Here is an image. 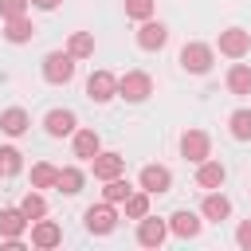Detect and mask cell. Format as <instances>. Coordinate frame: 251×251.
<instances>
[{"mask_svg":"<svg viewBox=\"0 0 251 251\" xmlns=\"http://www.w3.org/2000/svg\"><path fill=\"white\" fill-rule=\"evenodd\" d=\"M0 129H4L8 137H20V133L27 129V114H24L20 106H12V110H4V114H0Z\"/></svg>","mask_w":251,"mask_h":251,"instance_id":"obj_18","label":"cell"},{"mask_svg":"<svg viewBox=\"0 0 251 251\" xmlns=\"http://www.w3.org/2000/svg\"><path fill=\"white\" fill-rule=\"evenodd\" d=\"M27 4L31 0H0V16L12 20V16H27Z\"/></svg>","mask_w":251,"mask_h":251,"instance_id":"obj_31","label":"cell"},{"mask_svg":"<svg viewBox=\"0 0 251 251\" xmlns=\"http://www.w3.org/2000/svg\"><path fill=\"white\" fill-rule=\"evenodd\" d=\"M165 235H169V224H165V220L141 216V224H137V243H141V247H161Z\"/></svg>","mask_w":251,"mask_h":251,"instance_id":"obj_9","label":"cell"},{"mask_svg":"<svg viewBox=\"0 0 251 251\" xmlns=\"http://www.w3.org/2000/svg\"><path fill=\"white\" fill-rule=\"evenodd\" d=\"M27 224H31V220H27L20 208H4V212H0V235H4V239H20V235L27 231Z\"/></svg>","mask_w":251,"mask_h":251,"instance_id":"obj_13","label":"cell"},{"mask_svg":"<svg viewBox=\"0 0 251 251\" xmlns=\"http://www.w3.org/2000/svg\"><path fill=\"white\" fill-rule=\"evenodd\" d=\"M59 184V169L55 165H35L31 169V188H55Z\"/></svg>","mask_w":251,"mask_h":251,"instance_id":"obj_27","label":"cell"},{"mask_svg":"<svg viewBox=\"0 0 251 251\" xmlns=\"http://www.w3.org/2000/svg\"><path fill=\"white\" fill-rule=\"evenodd\" d=\"M59 192H67V196H75L78 188H82V173L71 165V169H59V184H55Z\"/></svg>","mask_w":251,"mask_h":251,"instance_id":"obj_28","label":"cell"},{"mask_svg":"<svg viewBox=\"0 0 251 251\" xmlns=\"http://www.w3.org/2000/svg\"><path fill=\"white\" fill-rule=\"evenodd\" d=\"M118 94V78L110 75V71H94L90 78H86V98L90 102H110Z\"/></svg>","mask_w":251,"mask_h":251,"instance_id":"obj_8","label":"cell"},{"mask_svg":"<svg viewBox=\"0 0 251 251\" xmlns=\"http://www.w3.org/2000/svg\"><path fill=\"white\" fill-rule=\"evenodd\" d=\"M102 153V141H98V133L94 129H78L75 133V157H82V161H94Z\"/></svg>","mask_w":251,"mask_h":251,"instance_id":"obj_16","label":"cell"},{"mask_svg":"<svg viewBox=\"0 0 251 251\" xmlns=\"http://www.w3.org/2000/svg\"><path fill=\"white\" fill-rule=\"evenodd\" d=\"M102 196H106L110 204H126V200L133 196V188H129V180H122V176H110V180H106V188H102Z\"/></svg>","mask_w":251,"mask_h":251,"instance_id":"obj_22","label":"cell"},{"mask_svg":"<svg viewBox=\"0 0 251 251\" xmlns=\"http://www.w3.org/2000/svg\"><path fill=\"white\" fill-rule=\"evenodd\" d=\"M67 51H71L75 59L94 55V35H90V31H75V35H71V43H67Z\"/></svg>","mask_w":251,"mask_h":251,"instance_id":"obj_26","label":"cell"},{"mask_svg":"<svg viewBox=\"0 0 251 251\" xmlns=\"http://www.w3.org/2000/svg\"><path fill=\"white\" fill-rule=\"evenodd\" d=\"M204 216H208V220H216V224H220V220H227V216H231V200H227V196H220V192H208V196H204Z\"/></svg>","mask_w":251,"mask_h":251,"instance_id":"obj_19","label":"cell"},{"mask_svg":"<svg viewBox=\"0 0 251 251\" xmlns=\"http://www.w3.org/2000/svg\"><path fill=\"white\" fill-rule=\"evenodd\" d=\"M59 239H63V231H59L55 220H35V224H31V243H35V247L47 251V247H59Z\"/></svg>","mask_w":251,"mask_h":251,"instance_id":"obj_12","label":"cell"},{"mask_svg":"<svg viewBox=\"0 0 251 251\" xmlns=\"http://www.w3.org/2000/svg\"><path fill=\"white\" fill-rule=\"evenodd\" d=\"M24 169V157H20V149H12V145H0V176H16Z\"/></svg>","mask_w":251,"mask_h":251,"instance_id":"obj_24","label":"cell"},{"mask_svg":"<svg viewBox=\"0 0 251 251\" xmlns=\"http://www.w3.org/2000/svg\"><path fill=\"white\" fill-rule=\"evenodd\" d=\"M20 212H24V216L35 224V220H43V216H47V200H43L39 192H27V196L20 200Z\"/></svg>","mask_w":251,"mask_h":251,"instance_id":"obj_23","label":"cell"},{"mask_svg":"<svg viewBox=\"0 0 251 251\" xmlns=\"http://www.w3.org/2000/svg\"><path fill=\"white\" fill-rule=\"evenodd\" d=\"M169 184H173V173H169L165 165H145V169H141V188H145L149 196L169 192Z\"/></svg>","mask_w":251,"mask_h":251,"instance_id":"obj_10","label":"cell"},{"mask_svg":"<svg viewBox=\"0 0 251 251\" xmlns=\"http://www.w3.org/2000/svg\"><path fill=\"white\" fill-rule=\"evenodd\" d=\"M129 20H153V0H126Z\"/></svg>","mask_w":251,"mask_h":251,"instance_id":"obj_30","label":"cell"},{"mask_svg":"<svg viewBox=\"0 0 251 251\" xmlns=\"http://www.w3.org/2000/svg\"><path fill=\"white\" fill-rule=\"evenodd\" d=\"M180 67L188 75H208L212 71V47L208 43H184L180 47Z\"/></svg>","mask_w":251,"mask_h":251,"instance_id":"obj_4","label":"cell"},{"mask_svg":"<svg viewBox=\"0 0 251 251\" xmlns=\"http://www.w3.org/2000/svg\"><path fill=\"white\" fill-rule=\"evenodd\" d=\"M126 216H129V220L149 216V192H145V188H141V192H133V196L126 200Z\"/></svg>","mask_w":251,"mask_h":251,"instance_id":"obj_29","label":"cell"},{"mask_svg":"<svg viewBox=\"0 0 251 251\" xmlns=\"http://www.w3.org/2000/svg\"><path fill=\"white\" fill-rule=\"evenodd\" d=\"M90 165H94V176L98 180H110V176H122L126 173V157L122 153H98Z\"/></svg>","mask_w":251,"mask_h":251,"instance_id":"obj_11","label":"cell"},{"mask_svg":"<svg viewBox=\"0 0 251 251\" xmlns=\"http://www.w3.org/2000/svg\"><path fill=\"white\" fill-rule=\"evenodd\" d=\"M169 43V27L161 24V20H141V27H137V47L141 51H161Z\"/></svg>","mask_w":251,"mask_h":251,"instance_id":"obj_6","label":"cell"},{"mask_svg":"<svg viewBox=\"0 0 251 251\" xmlns=\"http://www.w3.org/2000/svg\"><path fill=\"white\" fill-rule=\"evenodd\" d=\"M227 90L231 94H251V67L247 63H235L227 71Z\"/></svg>","mask_w":251,"mask_h":251,"instance_id":"obj_21","label":"cell"},{"mask_svg":"<svg viewBox=\"0 0 251 251\" xmlns=\"http://www.w3.org/2000/svg\"><path fill=\"white\" fill-rule=\"evenodd\" d=\"M251 51V31H243V27H227V31H220V55H227V59H243Z\"/></svg>","mask_w":251,"mask_h":251,"instance_id":"obj_7","label":"cell"},{"mask_svg":"<svg viewBox=\"0 0 251 251\" xmlns=\"http://www.w3.org/2000/svg\"><path fill=\"white\" fill-rule=\"evenodd\" d=\"M82 220H86V231H94V235H110L114 224H118V212H114L110 200H102V204H90V208L82 212Z\"/></svg>","mask_w":251,"mask_h":251,"instance_id":"obj_3","label":"cell"},{"mask_svg":"<svg viewBox=\"0 0 251 251\" xmlns=\"http://www.w3.org/2000/svg\"><path fill=\"white\" fill-rule=\"evenodd\" d=\"M227 126H231V137L235 141H251V110H235L227 118Z\"/></svg>","mask_w":251,"mask_h":251,"instance_id":"obj_25","label":"cell"},{"mask_svg":"<svg viewBox=\"0 0 251 251\" xmlns=\"http://www.w3.org/2000/svg\"><path fill=\"white\" fill-rule=\"evenodd\" d=\"M208 149H212V141H208L204 129H184V133H180V153H184V161L200 165V161H208Z\"/></svg>","mask_w":251,"mask_h":251,"instance_id":"obj_5","label":"cell"},{"mask_svg":"<svg viewBox=\"0 0 251 251\" xmlns=\"http://www.w3.org/2000/svg\"><path fill=\"white\" fill-rule=\"evenodd\" d=\"M43 126H47V133H51V137H67V133H75L78 118H75L71 110H51V114L43 118Z\"/></svg>","mask_w":251,"mask_h":251,"instance_id":"obj_14","label":"cell"},{"mask_svg":"<svg viewBox=\"0 0 251 251\" xmlns=\"http://www.w3.org/2000/svg\"><path fill=\"white\" fill-rule=\"evenodd\" d=\"M235 243H239L243 251H251V220H243V224L235 227Z\"/></svg>","mask_w":251,"mask_h":251,"instance_id":"obj_32","label":"cell"},{"mask_svg":"<svg viewBox=\"0 0 251 251\" xmlns=\"http://www.w3.org/2000/svg\"><path fill=\"white\" fill-rule=\"evenodd\" d=\"M35 35V24L27 20V16H12V20H4V39L8 43H27Z\"/></svg>","mask_w":251,"mask_h":251,"instance_id":"obj_15","label":"cell"},{"mask_svg":"<svg viewBox=\"0 0 251 251\" xmlns=\"http://www.w3.org/2000/svg\"><path fill=\"white\" fill-rule=\"evenodd\" d=\"M169 231H173V235H180V239H192V235L200 231V220H196L192 212H176V216L169 220Z\"/></svg>","mask_w":251,"mask_h":251,"instance_id":"obj_20","label":"cell"},{"mask_svg":"<svg viewBox=\"0 0 251 251\" xmlns=\"http://www.w3.org/2000/svg\"><path fill=\"white\" fill-rule=\"evenodd\" d=\"M153 94V78L145 75V71H126L122 78H118V98H126V102H145Z\"/></svg>","mask_w":251,"mask_h":251,"instance_id":"obj_1","label":"cell"},{"mask_svg":"<svg viewBox=\"0 0 251 251\" xmlns=\"http://www.w3.org/2000/svg\"><path fill=\"white\" fill-rule=\"evenodd\" d=\"M43 78L55 82V86L71 82V78H75V55H71V51H51V55L43 59Z\"/></svg>","mask_w":251,"mask_h":251,"instance_id":"obj_2","label":"cell"},{"mask_svg":"<svg viewBox=\"0 0 251 251\" xmlns=\"http://www.w3.org/2000/svg\"><path fill=\"white\" fill-rule=\"evenodd\" d=\"M31 4H35L39 12H55V8H59V0H31Z\"/></svg>","mask_w":251,"mask_h":251,"instance_id":"obj_33","label":"cell"},{"mask_svg":"<svg viewBox=\"0 0 251 251\" xmlns=\"http://www.w3.org/2000/svg\"><path fill=\"white\" fill-rule=\"evenodd\" d=\"M224 180H227V173H224L220 161H200V169H196V184L200 188H220Z\"/></svg>","mask_w":251,"mask_h":251,"instance_id":"obj_17","label":"cell"}]
</instances>
